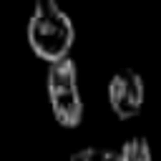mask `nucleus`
<instances>
[{
	"label": "nucleus",
	"mask_w": 161,
	"mask_h": 161,
	"mask_svg": "<svg viewBox=\"0 0 161 161\" xmlns=\"http://www.w3.org/2000/svg\"><path fill=\"white\" fill-rule=\"evenodd\" d=\"M28 45L48 65L70 58V48L75 43V25L70 15L55 0H38L28 18Z\"/></svg>",
	"instance_id": "obj_1"
},
{
	"label": "nucleus",
	"mask_w": 161,
	"mask_h": 161,
	"mask_svg": "<svg viewBox=\"0 0 161 161\" xmlns=\"http://www.w3.org/2000/svg\"><path fill=\"white\" fill-rule=\"evenodd\" d=\"M45 91L50 101V111L63 128H75L83 121V98L78 88V65L73 58H63L48 65Z\"/></svg>",
	"instance_id": "obj_2"
},
{
	"label": "nucleus",
	"mask_w": 161,
	"mask_h": 161,
	"mask_svg": "<svg viewBox=\"0 0 161 161\" xmlns=\"http://www.w3.org/2000/svg\"><path fill=\"white\" fill-rule=\"evenodd\" d=\"M108 106L111 111L128 121L133 116L141 113L143 108V101H146V83H143V75L136 70V68H118L111 80H108Z\"/></svg>",
	"instance_id": "obj_3"
},
{
	"label": "nucleus",
	"mask_w": 161,
	"mask_h": 161,
	"mask_svg": "<svg viewBox=\"0 0 161 161\" xmlns=\"http://www.w3.org/2000/svg\"><path fill=\"white\" fill-rule=\"evenodd\" d=\"M118 156H121V161H153L151 143H148L143 136H131V138H126L123 146L118 148Z\"/></svg>",
	"instance_id": "obj_4"
},
{
	"label": "nucleus",
	"mask_w": 161,
	"mask_h": 161,
	"mask_svg": "<svg viewBox=\"0 0 161 161\" xmlns=\"http://www.w3.org/2000/svg\"><path fill=\"white\" fill-rule=\"evenodd\" d=\"M70 161H121V156L113 148L86 146V148H78L75 153H70Z\"/></svg>",
	"instance_id": "obj_5"
}]
</instances>
